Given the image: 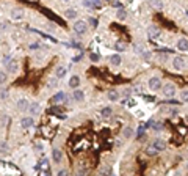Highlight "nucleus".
<instances>
[{
	"label": "nucleus",
	"instance_id": "7",
	"mask_svg": "<svg viewBox=\"0 0 188 176\" xmlns=\"http://www.w3.org/2000/svg\"><path fill=\"white\" fill-rule=\"evenodd\" d=\"M39 110H41V105H39L38 102H31V104H30L28 112H30V115H31V116L38 115V113H39Z\"/></svg>",
	"mask_w": 188,
	"mask_h": 176
},
{
	"label": "nucleus",
	"instance_id": "23",
	"mask_svg": "<svg viewBox=\"0 0 188 176\" xmlns=\"http://www.w3.org/2000/svg\"><path fill=\"white\" fill-rule=\"evenodd\" d=\"M66 17H67V19H75V17H77V11L74 10V8L66 10Z\"/></svg>",
	"mask_w": 188,
	"mask_h": 176
},
{
	"label": "nucleus",
	"instance_id": "26",
	"mask_svg": "<svg viewBox=\"0 0 188 176\" xmlns=\"http://www.w3.org/2000/svg\"><path fill=\"white\" fill-rule=\"evenodd\" d=\"M111 109H110V107H105V109H102V112H100V113H102V116L104 118H108V116H111Z\"/></svg>",
	"mask_w": 188,
	"mask_h": 176
},
{
	"label": "nucleus",
	"instance_id": "31",
	"mask_svg": "<svg viewBox=\"0 0 188 176\" xmlns=\"http://www.w3.org/2000/svg\"><path fill=\"white\" fill-rule=\"evenodd\" d=\"M0 98H2V101H5V99L8 98V91L5 88H2V94H0Z\"/></svg>",
	"mask_w": 188,
	"mask_h": 176
},
{
	"label": "nucleus",
	"instance_id": "17",
	"mask_svg": "<svg viewBox=\"0 0 188 176\" xmlns=\"http://www.w3.org/2000/svg\"><path fill=\"white\" fill-rule=\"evenodd\" d=\"M107 98L111 102H114V101H118V99H119V93L116 91V90H110V91L107 93Z\"/></svg>",
	"mask_w": 188,
	"mask_h": 176
},
{
	"label": "nucleus",
	"instance_id": "4",
	"mask_svg": "<svg viewBox=\"0 0 188 176\" xmlns=\"http://www.w3.org/2000/svg\"><path fill=\"white\" fill-rule=\"evenodd\" d=\"M183 66H185V60H183L182 57H174V60H172V68H174V69H176V71H182Z\"/></svg>",
	"mask_w": 188,
	"mask_h": 176
},
{
	"label": "nucleus",
	"instance_id": "19",
	"mask_svg": "<svg viewBox=\"0 0 188 176\" xmlns=\"http://www.w3.org/2000/svg\"><path fill=\"white\" fill-rule=\"evenodd\" d=\"M74 99L77 102H82L85 99V93L82 91V90H74Z\"/></svg>",
	"mask_w": 188,
	"mask_h": 176
},
{
	"label": "nucleus",
	"instance_id": "35",
	"mask_svg": "<svg viewBox=\"0 0 188 176\" xmlns=\"http://www.w3.org/2000/svg\"><path fill=\"white\" fill-rule=\"evenodd\" d=\"M5 80H6V74L5 73H0V82L5 83Z\"/></svg>",
	"mask_w": 188,
	"mask_h": 176
},
{
	"label": "nucleus",
	"instance_id": "15",
	"mask_svg": "<svg viewBox=\"0 0 188 176\" xmlns=\"http://www.w3.org/2000/svg\"><path fill=\"white\" fill-rule=\"evenodd\" d=\"M152 145L157 148L158 151H163V150H166V143L163 142V140H160V138H157V140H154V143Z\"/></svg>",
	"mask_w": 188,
	"mask_h": 176
},
{
	"label": "nucleus",
	"instance_id": "29",
	"mask_svg": "<svg viewBox=\"0 0 188 176\" xmlns=\"http://www.w3.org/2000/svg\"><path fill=\"white\" fill-rule=\"evenodd\" d=\"M124 137H126V138L132 137V129L130 128H124Z\"/></svg>",
	"mask_w": 188,
	"mask_h": 176
},
{
	"label": "nucleus",
	"instance_id": "22",
	"mask_svg": "<svg viewBox=\"0 0 188 176\" xmlns=\"http://www.w3.org/2000/svg\"><path fill=\"white\" fill-rule=\"evenodd\" d=\"M157 152H158V150H157L154 145H150V146L146 148V154H148V156H155Z\"/></svg>",
	"mask_w": 188,
	"mask_h": 176
},
{
	"label": "nucleus",
	"instance_id": "13",
	"mask_svg": "<svg viewBox=\"0 0 188 176\" xmlns=\"http://www.w3.org/2000/svg\"><path fill=\"white\" fill-rule=\"evenodd\" d=\"M79 85H80V77L79 76H72L69 79V87L75 90V88H79Z\"/></svg>",
	"mask_w": 188,
	"mask_h": 176
},
{
	"label": "nucleus",
	"instance_id": "21",
	"mask_svg": "<svg viewBox=\"0 0 188 176\" xmlns=\"http://www.w3.org/2000/svg\"><path fill=\"white\" fill-rule=\"evenodd\" d=\"M126 49H127V44L126 43H122V41L114 43V51H116V52H124Z\"/></svg>",
	"mask_w": 188,
	"mask_h": 176
},
{
	"label": "nucleus",
	"instance_id": "36",
	"mask_svg": "<svg viewBox=\"0 0 188 176\" xmlns=\"http://www.w3.org/2000/svg\"><path fill=\"white\" fill-rule=\"evenodd\" d=\"M89 58H91L93 61H97V60H99V55H97V53H91Z\"/></svg>",
	"mask_w": 188,
	"mask_h": 176
},
{
	"label": "nucleus",
	"instance_id": "33",
	"mask_svg": "<svg viewBox=\"0 0 188 176\" xmlns=\"http://www.w3.org/2000/svg\"><path fill=\"white\" fill-rule=\"evenodd\" d=\"M154 129L155 130H162L163 129V124L162 123H154Z\"/></svg>",
	"mask_w": 188,
	"mask_h": 176
},
{
	"label": "nucleus",
	"instance_id": "18",
	"mask_svg": "<svg viewBox=\"0 0 188 176\" xmlns=\"http://www.w3.org/2000/svg\"><path fill=\"white\" fill-rule=\"evenodd\" d=\"M52 159H53L55 162H61V159H63V152L55 148V150L52 151Z\"/></svg>",
	"mask_w": 188,
	"mask_h": 176
},
{
	"label": "nucleus",
	"instance_id": "16",
	"mask_svg": "<svg viewBox=\"0 0 188 176\" xmlns=\"http://www.w3.org/2000/svg\"><path fill=\"white\" fill-rule=\"evenodd\" d=\"M66 73H67V68H66V66H58L55 76H57L58 79H61V77H65V76H66Z\"/></svg>",
	"mask_w": 188,
	"mask_h": 176
},
{
	"label": "nucleus",
	"instance_id": "5",
	"mask_svg": "<svg viewBox=\"0 0 188 176\" xmlns=\"http://www.w3.org/2000/svg\"><path fill=\"white\" fill-rule=\"evenodd\" d=\"M148 36H149V39H157L160 36V29L155 25H150L148 29Z\"/></svg>",
	"mask_w": 188,
	"mask_h": 176
},
{
	"label": "nucleus",
	"instance_id": "38",
	"mask_svg": "<svg viewBox=\"0 0 188 176\" xmlns=\"http://www.w3.org/2000/svg\"><path fill=\"white\" fill-rule=\"evenodd\" d=\"M113 6H116V8H122L121 2H118V0H114V2H113Z\"/></svg>",
	"mask_w": 188,
	"mask_h": 176
},
{
	"label": "nucleus",
	"instance_id": "8",
	"mask_svg": "<svg viewBox=\"0 0 188 176\" xmlns=\"http://www.w3.org/2000/svg\"><path fill=\"white\" fill-rule=\"evenodd\" d=\"M177 49L179 51H182V52H185V51H188V39L187 38H180L177 41Z\"/></svg>",
	"mask_w": 188,
	"mask_h": 176
},
{
	"label": "nucleus",
	"instance_id": "11",
	"mask_svg": "<svg viewBox=\"0 0 188 176\" xmlns=\"http://www.w3.org/2000/svg\"><path fill=\"white\" fill-rule=\"evenodd\" d=\"M135 51L138 52L143 58H146V60H149V58H150V53H149L148 51H146L144 47H141V46H135Z\"/></svg>",
	"mask_w": 188,
	"mask_h": 176
},
{
	"label": "nucleus",
	"instance_id": "27",
	"mask_svg": "<svg viewBox=\"0 0 188 176\" xmlns=\"http://www.w3.org/2000/svg\"><path fill=\"white\" fill-rule=\"evenodd\" d=\"M66 96H65V93H57L55 94V98H53V101L55 102H61V101H65Z\"/></svg>",
	"mask_w": 188,
	"mask_h": 176
},
{
	"label": "nucleus",
	"instance_id": "37",
	"mask_svg": "<svg viewBox=\"0 0 188 176\" xmlns=\"http://www.w3.org/2000/svg\"><path fill=\"white\" fill-rule=\"evenodd\" d=\"M6 151H8V146L5 145V142H2V152H3V154H5Z\"/></svg>",
	"mask_w": 188,
	"mask_h": 176
},
{
	"label": "nucleus",
	"instance_id": "41",
	"mask_svg": "<svg viewBox=\"0 0 188 176\" xmlns=\"http://www.w3.org/2000/svg\"><path fill=\"white\" fill-rule=\"evenodd\" d=\"M187 170H188V165H187Z\"/></svg>",
	"mask_w": 188,
	"mask_h": 176
},
{
	"label": "nucleus",
	"instance_id": "39",
	"mask_svg": "<svg viewBox=\"0 0 188 176\" xmlns=\"http://www.w3.org/2000/svg\"><path fill=\"white\" fill-rule=\"evenodd\" d=\"M58 175L60 176H65V175H67V171L66 170H61V171H58Z\"/></svg>",
	"mask_w": 188,
	"mask_h": 176
},
{
	"label": "nucleus",
	"instance_id": "20",
	"mask_svg": "<svg viewBox=\"0 0 188 176\" xmlns=\"http://www.w3.org/2000/svg\"><path fill=\"white\" fill-rule=\"evenodd\" d=\"M149 5L155 8V10H162L163 8V2L162 0H149Z\"/></svg>",
	"mask_w": 188,
	"mask_h": 176
},
{
	"label": "nucleus",
	"instance_id": "6",
	"mask_svg": "<svg viewBox=\"0 0 188 176\" xmlns=\"http://www.w3.org/2000/svg\"><path fill=\"white\" fill-rule=\"evenodd\" d=\"M33 116H25V118H22L21 120V126L24 129H28V128H31V126H33Z\"/></svg>",
	"mask_w": 188,
	"mask_h": 176
},
{
	"label": "nucleus",
	"instance_id": "2",
	"mask_svg": "<svg viewBox=\"0 0 188 176\" xmlns=\"http://www.w3.org/2000/svg\"><path fill=\"white\" fill-rule=\"evenodd\" d=\"M162 91L166 98H172L174 94H176V85H174L172 82H166L162 87Z\"/></svg>",
	"mask_w": 188,
	"mask_h": 176
},
{
	"label": "nucleus",
	"instance_id": "14",
	"mask_svg": "<svg viewBox=\"0 0 188 176\" xmlns=\"http://www.w3.org/2000/svg\"><path fill=\"white\" fill-rule=\"evenodd\" d=\"M28 107H30V102L27 101V99H21V101L17 102V109H19L21 112H24V110H28Z\"/></svg>",
	"mask_w": 188,
	"mask_h": 176
},
{
	"label": "nucleus",
	"instance_id": "34",
	"mask_svg": "<svg viewBox=\"0 0 188 176\" xmlns=\"http://www.w3.org/2000/svg\"><path fill=\"white\" fill-rule=\"evenodd\" d=\"M89 24H91V25H93L94 29H96V27H97V19H94V17H91V19H89Z\"/></svg>",
	"mask_w": 188,
	"mask_h": 176
},
{
	"label": "nucleus",
	"instance_id": "40",
	"mask_svg": "<svg viewBox=\"0 0 188 176\" xmlns=\"http://www.w3.org/2000/svg\"><path fill=\"white\" fill-rule=\"evenodd\" d=\"M144 101H149V102H152V101H154V98H150V96H144Z\"/></svg>",
	"mask_w": 188,
	"mask_h": 176
},
{
	"label": "nucleus",
	"instance_id": "9",
	"mask_svg": "<svg viewBox=\"0 0 188 176\" xmlns=\"http://www.w3.org/2000/svg\"><path fill=\"white\" fill-rule=\"evenodd\" d=\"M17 68H19V61H17V60H10L6 69H8V73H16Z\"/></svg>",
	"mask_w": 188,
	"mask_h": 176
},
{
	"label": "nucleus",
	"instance_id": "30",
	"mask_svg": "<svg viewBox=\"0 0 188 176\" xmlns=\"http://www.w3.org/2000/svg\"><path fill=\"white\" fill-rule=\"evenodd\" d=\"M39 167H41V168H47V167H49V160H47V159H43V160L39 162L38 168H39Z\"/></svg>",
	"mask_w": 188,
	"mask_h": 176
},
{
	"label": "nucleus",
	"instance_id": "32",
	"mask_svg": "<svg viewBox=\"0 0 188 176\" xmlns=\"http://www.w3.org/2000/svg\"><path fill=\"white\" fill-rule=\"evenodd\" d=\"M6 123H8V116L6 115H2V128H5Z\"/></svg>",
	"mask_w": 188,
	"mask_h": 176
},
{
	"label": "nucleus",
	"instance_id": "25",
	"mask_svg": "<svg viewBox=\"0 0 188 176\" xmlns=\"http://www.w3.org/2000/svg\"><path fill=\"white\" fill-rule=\"evenodd\" d=\"M57 85H58V77H57V76H55V77H52V79L49 80L47 87H49V88H55V87H57Z\"/></svg>",
	"mask_w": 188,
	"mask_h": 176
},
{
	"label": "nucleus",
	"instance_id": "10",
	"mask_svg": "<svg viewBox=\"0 0 188 176\" xmlns=\"http://www.w3.org/2000/svg\"><path fill=\"white\" fill-rule=\"evenodd\" d=\"M11 17H13L14 21L22 19V17H24V10H21V8H16V10H13V11H11Z\"/></svg>",
	"mask_w": 188,
	"mask_h": 176
},
{
	"label": "nucleus",
	"instance_id": "24",
	"mask_svg": "<svg viewBox=\"0 0 188 176\" xmlns=\"http://www.w3.org/2000/svg\"><path fill=\"white\" fill-rule=\"evenodd\" d=\"M116 17H118L119 21H124V19L127 17V11H126V10H122V8H119L118 13H116Z\"/></svg>",
	"mask_w": 188,
	"mask_h": 176
},
{
	"label": "nucleus",
	"instance_id": "12",
	"mask_svg": "<svg viewBox=\"0 0 188 176\" xmlns=\"http://www.w3.org/2000/svg\"><path fill=\"white\" fill-rule=\"evenodd\" d=\"M108 60H110V63H111V65L113 66H119V65H121V55H119V53H114V55H110V58H108Z\"/></svg>",
	"mask_w": 188,
	"mask_h": 176
},
{
	"label": "nucleus",
	"instance_id": "1",
	"mask_svg": "<svg viewBox=\"0 0 188 176\" xmlns=\"http://www.w3.org/2000/svg\"><path fill=\"white\" fill-rule=\"evenodd\" d=\"M74 31L77 35H85L86 31H88V22L86 21H77L75 24H74Z\"/></svg>",
	"mask_w": 188,
	"mask_h": 176
},
{
	"label": "nucleus",
	"instance_id": "3",
	"mask_svg": "<svg viewBox=\"0 0 188 176\" xmlns=\"http://www.w3.org/2000/svg\"><path fill=\"white\" fill-rule=\"evenodd\" d=\"M163 85H162V79L158 77V76H154V77L149 79V88L152 90V91H157V90H160Z\"/></svg>",
	"mask_w": 188,
	"mask_h": 176
},
{
	"label": "nucleus",
	"instance_id": "28",
	"mask_svg": "<svg viewBox=\"0 0 188 176\" xmlns=\"http://www.w3.org/2000/svg\"><path fill=\"white\" fill-rule=\"evenodd\" d=\"M180 102H188V90H182V93H180Z\"/></svg>",
	"mask_w": 188,
	"mask_h": 176
}]
</instances>
